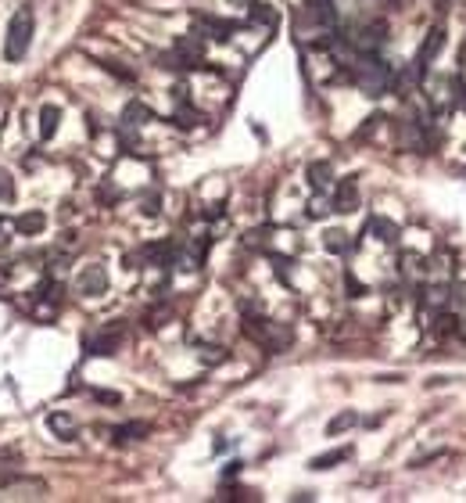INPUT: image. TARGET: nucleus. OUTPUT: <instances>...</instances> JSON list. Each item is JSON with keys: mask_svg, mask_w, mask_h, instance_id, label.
Here are the masks:
<instances>
[{"mask_svg": "<svg viewBox=\"0 0 466 503\" xmlns=\"http://www.w3.org/2000/svg\"><path fill=\"white\" fill-rule=\"evenodd\" d=\"M387 4H394V0H387Z\"/></svg>", "mask_w": 466, "mask_h": 503, "instance_id": "nucleus-31", "label": "nucleus"}, {"mask_svg": "<svg viewBox=\"0 0 466 503\" xmlns=\"http://www.w3.org/2000/svg\"><path fill=\"white\" fill-rule=\"evenodd\" d=\"M101 69L111 72L115 79H123V83H133V79H137V72H133V69H123L119 62H101Z\"/></svg>", "mask_w": 466, "mask_h": 503, "instance_id": "nucleus-20", "label": "nucleus"}, {"mask_svg": "<svg viewBox=\"0 0 466 503\" xmlns=\"http://www.w3.org/2000/svg\"><path fill=\"white\" fill-rule=\"evenodd\" d=\"M244 464H237V460H233V464H226V478H233V475H237Z\"/></svg>", "mask_w": 466, "mask_h": 503, "instance_id": "nucleus-29", "label": "nucleus"}, {"mask_svg": "<svg viewBox=\"0 0 466 503\" xmlns=\"http://www.w3.org/2000/svg\"><path fill=\"white\" fill-rule=\"evenodd\" d=\"M330 205H334V212H356V209H359V187H356V177H348V180L337 184Z\"/></svg>", "mask_w": 466, "mask_h": 503, "instance_id": "nucleus-9", "label": "nucleus"}, {"mask_svg": "<svg viewBox=\"0 0 466 503\" xmlns=\"http://www.w3.org/2000/svg\"><path fill=\"white\" fill-rule=\"evenodd\" d=\"M356 424H359V414H356V410H344V414L330 417V424H326V435H341V431L356 428Z\"/></svg>", "mask_w": 466, "mask_h": 503, "instance_id": "nucleus-18", "label": "nucleus"}, {"mask_svg": "<svg viewBox=\"0 0 466 503\" xmlns=\"http://www.w3.org/2000/svg\"><path fill=\"white\" fill-rule=\"evenodd\" d=\"M176 54H180L183 69H201L205 65V43H201L198 33L194 36H180L176 40Z\"/></svg>", "mask_w": 466, "mask_h": 503, "instance_id": "nucleus-6", "label": "nucleus"}, {"mask_svg": "<svg viewBox=\"0 0 466 503\" xmlns=\"http://www.w3.org/2000/svg\"><path fill=\"white\" fill-rule=\"evenodd\" d=\"M144 216H158V198H144Z\"/></svg>", "mask_w": 466, "mask_h": 503, "instance_id": "nucleus-28", "label": "nucleus"}, {"mask_svg": "<svg viewBox=\"0 0 466 503\" xmlns=\"http://www.w3.org/2000/svg\"><path fill=\"white\" fill-rule=\"evenodd\" d=\"M194 123H198V111H191V108H180V111H176V126L187 130V126H194Z\"/></svg>", "mask_w": 466, "mask_h": 503, "instance_id": "nucleus-23", "label": "nucleus"}, {"mask_svg": "<svg viewBox=\"0 0 466 503\" xmlns=\"http://www.w3.org/2000/svg\"><path fill=\"white\" fill-rule=\"evenodd\" d=\"M43 227H47V216H43L40 209H29V212L15 216V231H18L22 238H36Z\"/></svg>", "mask_w": 466, "mask_h": 503, "instance_id": "nucleus-11", "label": "nucleus"}, {"mask_svg": "<svg viewBox=\"0 0 466 503\" xmlns=\"http://www.w3.org/2000/svg\"><path fill=\"white\" fill-rule=\"evenodd\" d=\"M244 334H248V338H255L269 353H280V349L290 346V327L273 324V320H262V316H248L244 320Z\"/></svg>", "mask_w": 466, "mask_h": 503, "instance_id": "nucleus-3", "label": "nucleus"}, {"mask_svg": "<svg viewBox=\"0 0 466 503\" xmlns=\"http://www.w3.org/2000/svg\"><path fill=\"white\" fill-rule=\"evenodd\" d=\"M344 284H348V295H352V299H359V295H366V288L356 281V277L352 273H344Z\"/></svg>", "mask_w": 466, "mask_h": 503, "instance_id": "nucleus-25", "label": "nucleus"}, {"mask_svg": "<svg viewBox=\"0 0 466 503\" xmlns=\"http://www.w3.org/2000/svg\"><path fill=\"white\" fill-rule=\"evenodd\" d=\"M57 123H62V108H57V104H40V116H36L40 140H50L57 133Z\"/></svg>", "mask_w": 466, "mask_h": 503, "instance_id": "nucleus-10", "label": "nucleus"}, {"mask_svg": "<svg viewBox=\"0 0 466 503\" xmlns=\"http://www.w3.org/2000/svg\"><path fill=\"white\" fill-rule=\"evenodd\" d=\"M455 334H459V338H462V342H466V316H462V320H459V327H455Z\"/></svg>", "mask_w": 466, "mask_h": 503, "instance_id": "nucleus-30", "label": "nucleus"}, {"mask_svg": "<svg viewBox=\"0 0 466 503\" xmlns=\"http://www.w3.org/2000/svg\"><path fill=\"white\" fill-rule=\"evenodd\" d=\"M251 18L262 22V26H273V22H276V11L266 8V4H258V0H251Z\"/></svg>", "mask_w": 466, "mask_h": 503, "instance_id": "nucleus-21", "label": "nucleus"}, {"mask_svg": "<svg viewBox=\"0 0 466 503\" xmlns=\"http://www.w3.org/2000/svg\"><path fill=\"white\" fill-rule=\"evenodd\" d=\"M370 231H373L377 241H384V245H394V241H398V227H394V223H387L384 216H373V219H370Z\"/></svg>", "mask_w": 466, "mask_h": 503, "instance_id": "nucleus-17", "label": "nucleus"}, {"mask_svg": "<svg viewBox=\"0 0 466 503\" xmlns=\"http://www.w3.org/2000/svg\"><path fill=\"white\" fill-rule=\"evenodd\" d=\"M348 457H352V450H348V446H341V450H330V453L312 457V460H309V468H312V471H330L334 464H344Z\"/></svg>", "mask_w": 466, "mask_h": 503, "instance_id": "nucleus-14", "label": "nucleus"}, {"mask_svg": "<svg viewBox=\"0 0 466 503\" xmlns=\"http://www.w3.org/2000/svg\"><path fill=\"white\" fill-rule=\"evenodd\" d=\"M205 363H222L226 360V349H219V346H212V349H205V356H201Z\"/></svg>", "mask_w": 466, "mask_h": 503, "instance_id": "nucleus-26", "label": "nucleus"}, {"mask_svg": "<svg viewBox=\"0 0 466 503\" xmlns=\"http://www.w3.org/2000/svg\"><path fill=\"white\" fill-rule=\"evenodd\" d=\"M194 18L201 26L198 36H208V40H219V43H226L233 33H237V22H226V18H215V15H194Z\"/></svg>", "mask_w": 466, "mask_h": 503, "instance_id": "nucleus-7", "label": "nucleus"}, {"mask_svg": "<svg viewBox=\"0 0 466 503\" xmlns=\"http://www.w3.org/2000/svg\"><path fill=\"white\" fill-rule=\"evenodd\" d=\"M305 177H309V184H312V191H326L330 184H334V165L330 162H309V170H305Z\"/></svg>", "mask_w": 466, "mask_h": 503, "instance_id": "nucleus-12", "label": "nucleus"}, {"mask_svg": "<svg viewBox=\"0 0 466 503\" xmlns=\"http://www.w3.org/2000/svg\"><path fill=\"white\" fill-rule=\"evenodd\" d=\"M352 76H356V83H359V90L366 97H384L391 90V83H394L391 69L380 58H373V54H359L356 65H352Z\"/></svg>", "mask_w": 466, "mask_h": 503, "instance_id": "nucleus-1", "label": "nucleus"}, {"mask_svg": "<svg viewBox=\"0 0 466 503\" xmlns=\"http://www.w3.org/2000/svg\"><path fill=\"white\" fill-rule=\"evenodd\" d=\"M323 248L326 252H348V248H352V241H348L344 231H326L323 234Z\"/></svg>", "mask_w": 466, "mask_h": 503, "instance_id": "nucleus-19", "label": "nucleus"}, {"mask_svg": "<svg viewBox=\"0 0 466 503\" xmlns=\"http://www.w3.org/2000/svg\"><path fill=\"white\" fill-rule=\"evenodd\" d=\"M79 295H104L108 292V270L104 266H86L76 281Z\"/></svg>", "mask_w": 466, "mask_h": 503, "instance_id": "nucleus-8", "label": "nucleus"}, {"mask_svg": "<svg viewBox=\"0 0 466 503\" xmlns=\"http://www.w3.org/2000/svg\"><path fill=\"white\" fill-rule=\"evenodd\" d=\"M11 198H15V180H11V173L0 170V201H11Z\"/></svg>", "mask_w": 466, "mask_h": 503, "instance_id": "nucleus-22", "label": "nucleus"}, {"mask_svg": "<svg viewBox=\"0 0 466 503\" xmlns=\"http://www.w3.org/2000/svg\"><path fill=\"white\" fill-rule=\"evenodd\" d=\"M119 346H123V327L111 324V327L97 331V338L86 342V353L90 356H115V353H119Z\"/></svg>", "mask_w": 466, "mask_h": 503, "instance_id": "nucleus-4", "label": "nucleus"}, {"mask_svg": "<svg viewBox=\"0 0 466 503\" xmlns=\"http://www.w3.org/2000/svg\"><path fill=\"white\" fill-rule=\"evenodd\" d=\"M33 43V8H18L8 22V36H4V58L8 62H22L25 50Z\"/></svg>", "mask_w": 466, "mask_h": 503, "instance_id": "nucleus-2", "label": "nucleus"}, {"mask_svg": "<svg viewBox=\"0 0 466 503\" xmlns=\"http://www.w3.org/2000/svg\"><path fill=\"white\" fill-rule=\"evenodd\" d=\"M47 428H50L57 438H76V421H72L69 414H62V410L47 417Z\"/></svg>", "mask_w": 466, "mask_h": 503, "instance_id": "nucleus-15", "label": "nucleus"}, {"mask_svg": "<svg viewBox=\"0 0 466 503\" xmlns=\"http://www.w3.org/2000/svg\"><path fill=\"white\" fill-rule=\"evenodd\" d=\"M330 209H334V205H326V201H323V198H316V201H312V205H309V216H312V219H323V216H326V212H330Z\"/></svg>", "mask_w": 466, "mask_h": 503, "instance_id": "nucleus-24", "label": "nucleus"}, {"mask_svg": "<svg viewBox=\"0 0 466 503\" xmlns=\"http://www.w3.org/2000/svg\"><path fill=\"white\" fill-rule=\"evenodd\" d=\"M93 399H97V403H111V407L119 403V396H115V392H93Z\"/></svg>", "mask_w": 466, "mask_h": 503, "instance_id": "nucleus-27", "label": "nucleus"}, {"mask_svg": "<svg viewBox=\"0 0 466 503\" xmlns=\"http://www.w3.org/2000/svg\"><path fill=\"white\" fill-rule=\"evenodd\" d=\"M144 123H151V108L140 104V101H130L126 111H123V126H126V130H137V126H144Z\"/></svg>", "mask_w": 466, "mask_h": 503, "instance_id": "nucleus-13", "label": "nucleus"}, {"mask_svg": "<svg viewBox=\"0 0 466 503\" xmlns=\"http://www.w3.org/2000/svg\"><path fill=\"white\" fill-rule=\"evenodd\" d=\"M147 435V424H137V421H130V424H119L111 431V438H115V446H126V442H137V438H144Z\"/></svg>", "mask_w": 466, "mask_h": 503, "instance_id": "nucleus-16", "label": "nucleus"}, {"mask_svg": "<svg viewBox=\"0 0 466 503\" xmlns=\"http://www.w3.org/2000/svg\"><path fill=\"white\" fill-rule=\"evenodd\" d=\"M441 50H445V29H431V33H427V40H424V43H420V50H416V72H420V76L431 69V62L438 58Z\"/></svg>", "mask_w": 466, "mask_h": 503, "instance_id": "nucleus-5", "label": "nucleus"}]
</instances>
